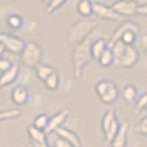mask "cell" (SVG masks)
<instances>
[{"mask_svg": "<svg viewBox=\"0 0 147 147\" xmlns=\"http://www.w3.org/2000/svg\"><path fill=\"white\" fill-rule=\"evenodd\" d=\"M114 54V64L113 66L117 68H132L137 64L140 59L138 51L134 46H129L123 44L121 41L117 42L113 47Z\"/></svg>", "mask_w": 147, "mask_h": 147, "instance_id": "1", "label": "cell"}, {"mask_svg": "<svg viewBox=\"0 0 147 147\" xmlns=\"http://www.w3.org/2000/svg\"><path fill=\"white\" fill-rule=\"evenodd\" d=\"M91 35L86 38L84 42L77 44L73 51V64H74V75L75 78L79 80L82 75L84 67L92 59L91 55Z\"/></svg>", "mask_w": 147, "mask_h": 147, "instance_id": "2", "label": "cell"}, {"mask_svg": "<svg viewBox=\"0 0 147 147\" xmlns=\"http://www.w3.org/2000/svg\"><path fill=\"white\" fill-rule=\"evenodd\" d=\"M97 25H98L97 21L92 19L86 18L80 20L70 28L69 33H68L69 41L76 45L84 42L86 38L90 36L92 31L97 28Z\"/></svg>", "mask_w": 147, "mask_h": 147, "instance_id": "3", "label": "cell"}, {"mask_svg": "<svg viewBox=\"0 0 147 147\" xmlns=\"http://www.w3.org/2000/svg\"><path fill=\"white\" fill-rule=\"evenodd\" d=\"M43 58V49L40 44L35 42H28L25 44V47L21 54L22 63L26 67L36 68Z\"/></svg>", "mask_w": 147, "mask_h": 147, "instance_id": "4", "label": "cell"}, {"mask_svg": "<svg viewBox=\"0 0 147 147\" xmlns=\"http://www.w3.org/2000/svg\"><path fill=\"white\" fill-rule=\"evenodd\" d=\"M0 44L13 54H22L25 47V42L20 37L9 34V33H0Z\"/></svg>", "mask_w": 147, "mask_h": 147, "instance_id": "5", "label": "cell"}, {"mask_svg": "<svg viewBox=\"0 0 147 147\" xmlns=\"http://www.w3.org/2000/svg\"><path fill=\"white\" fill-rule=\"evenodd\" d=\"M93 13L98 18L108 20V21H125V18L117 14L112 9V7H108L103 3H100V2L93 3Z\"/></svg>", "mask_w": 147, "mask_h": 147, "instance_id": "6", "label": "cell"}, {"mask_svg": "<svg viewBox=\"0 0 147 147\" xmlns=\"http://www.w3.org/2000/svg\"><path fill=\"white\" fill-rule=\"evenodd\" d=\"M112 9L120 14L123 18H127V17H133L136 14V10L138 5L135 1H122V0H117L112 5Z\"/></svg>", "mask_w": 147, "mask_h": 147, "instance_id": "7", "label": "cell"}, {"mask_svg": "<svg viewBox=\"0 0 147 147\" xmlns=\"http://www.w3.org/2000/svg\"><path fill=\"white\" fill-rule=\"evenodd\" d=\"M70 114V111L69 109H63L59 112H57L56 114H54L53 117H49V125L45 129V133L46 135H49L52 133H55L58 129H61V125L64 124V122L67 120V117Z\"/></svg>", "mask_w": 147, "mask_h": 147, "instance_id": "8", "label": "cell"}, {"mask_svg": "<svg viewBox=\"0 0 147 147\" xmlns=\"http://www.w3.org/2000/svg\"><path fill=\"white\" fill-rule=\"evenodd\" d=\"M138 29H140L138 25L136 24V23H134V22H132V21H125V22H123L122 24L120 25L117 30H115V32L112 34L110 41L108 42V47H109V49H112L117 42H120L122 35L126 32V31L135 30L138 32Z\"/></svg>", "mask_w": 147, "mask_h": 147, "instance_id": "9", "label": "cell"}, {"mask_svg": "<svg viewBox=\"0 0 147 147\" xmlns=\"http://www.w3.org/2000/svg\"><path fill=\"white\" fill-rule=\"evenodd\" d=\"M19 73H20V66L18 64H13L12 67L9 70L1 74L0 75V89H2V88H5V87L9 86L12 82H14L18 78Z\"/></svg>", "mask_w": 147, "mask_h": 147, "instance_id": "10", "label": "cell"}, {"mask_svg": "<svg viewBox=\"0 0 147 147\" xmlns=\"http://www.w3.org/2000/svg\"><path fill=\"white\" fill-rule=\"evenodd\" d=\"M11 99L17 105H24L29 100V89L24 85L16 86L11 93Z\"/></svg>", "mask_w": 147, "mask_h": 147, "instance_id": "11", "label": "cell"}, {"mask_svg": "<svg viewBox=\"0 0 147 147\" xmlns=\"http://www.w3.org/2000/svg\"><path fill=\"white\" fill-rule=\"evenodd\" d=\"M55 133L58 137H61V138L65 140L68 143H70L74 147H81V142H80L79 136L76 134L75 132H73L71 129L61 126V129H57Z\"/></svg>", "mask_w": 147, "mask_h": 147, "instance_id": "12", "label": "cell"}, {"mask_svg": "<svg viewBox=\"0 0 147 147\" xmlns=\"http://www.w3.org/2000/svg\"><path fill=\"white\" fill-rule=\"evenodd\" d=\"M127 132H129V124L127 122H122L119 133L111 143V147H125Z\"/></svg>", "mask_w": 147, "mask_h": 147, "instance_id": "13", "label": "cell"}, {"mask_svg": "<svg viewBox=\"0 0 147 147\" xmlns=\"http://www.w3.org/2000/svg\"><path fill=\"white\" fill-rule=\"evenodd\" d=\"M28 134L31 140L32 144H43L47 143V135L45 133V131L35 129L34 126H29L28 127Z\"/></svg>", "mask_w": 147, "mask_h": 147, "instance_id": "14", "label": "cell"}, {"mask_svg": "<svg viewBox=\"0 0 147 147\" xmlns=\"http://www.w3.org/2000/svg\"><path fill=\"white\" fill-rule=\"evenodd\" d=\"M117 98H119V90H117V87L115 86V84H114L113 81H110L107 91H105V93L100 98V100L105 104H112L117 101Z\"/></svg>", "mask_w": 147, "mask_h": 147, "instance_id": "15", "label": "cell"}, {"mask_svg": "<svg viewBox=\"0 0 147 147\" xmlns=\"http://www.w3.org/2000/svg\"><path fill=\"white\" fill-rule=\"evenodd\" d=\"M108 49V42L104 38H98L93 41L91 44V55L93 59L99 61L100 56L102 55L105 49Z\"/></svg>", "mask_w": 147, "mask_h": 147, "instance_id": "16", "label": "cell"}, {"mask_svg": "<svg viewBox=\"0 0 147 147\" xmlns=\"http://www.w3.org/2000/svg\"><path fill=\"white\" fill-rule=\"evenodd\" d=\"M77 11L85 19L89 18L93 14V3L90 0H79L77 3Z\"/></svg>", "mask_w": 147, "mask_h": 147, "instance_id": "17", "label": "cell"}, {"mask_svg": "<svg viewBox=\"0 0 147 147\" xmlns=\"http://www.w3.org/2000/svg\"><path fill=\"white\" fill-rule=\"evenodd\" d=\"M35 71H36L37 78L42 81L49 78L51 75H53L54 73H56V69L51 65H45V64H40L36 68H35Z\"/></svg>", "mask_w": 147, "mask_h": 147, "instance_id": "18", "label": "cell"}, {"mask_svg": "<svg viewBox=\"0 0 147 147\" xmlns=\"http://www.w3.org/2000/svg\"><path fill=\"white\" fill-rule=\"evenodd\" d=\"M115 120H117V117H115V110L114 109H110L109 111L105 112V114L102 117V121H101V129H102L103 134H105L108 132V129H110L112 123Z\"/></svg>", "mask_w": 147, "mask_h": 147, "instance_id": "19", "label": "cell"}, {"mask_svg": "<svg viewBox=\"0 0 147 147\" xmlns=\"http://www.w3.org/2000/svg\"><path fill=\"white\" fill-rule=\"evenodd\" d=\"M99 63L101 66L103 67H109V66H112L114 64V54H113V51L112 49H108L104 51L102 53V55L100 56L99 58Z\"/></svg>", "mask_w": 147, "mask_h": 147, "instance_id": "20", "label": "cell"}, {"mask_svg": "<svg viewBox=\"0 0 147 147\" xmlns=\"http://www.w3.org/2000/svg\"><path fill=\"white\" fill-rule=\"evenodd\" d=\"M136 96H137V90L133 85H127L124 87L122 91V97L125 100V102H127V103L134 102Z\"/></svg>", "mask_w": 147, "mask_h": 147, "instance_id": "21", "label": "cell"}, {"mask_svg": "<svg viewBox=\"0 0 147 147\" xmlns=\"http://www.w3.org/2000/svg\"><path fill=\"white\" fill-rule=\"evenodd\" d=\"M120 126H121V124L119 123V121H117V119L114 122L112 123L110 129H108V132L104 134V140H105V142H107L108 144H111L112 141L115 138V136H117V133H119V131H120Z\"/></svg>", "mask_w": 147, "mask_h": 147, "instance_id": "22", "label": "cell"}, {"mask_svg": "<svg viewBox=\"0 0 147 147\" xmlns=\"http://www.w3.org/2000/svg\"><path fill=\"white\" fill-rule=\"evenodd\" d=\"M49 117L46 114L42 113V114H38V115L34 117L32 126H34L37 129H41V131H45L46 127H47V125H49Z\"/></svg>", "mask_w": 147, "mask_h": 147, "instance_id": "23", "label": "cell"}, {"mask_svg": "<svg viewBox=\"0 0 147 147\" xmlns=\"http://www.w3.org/2000/svg\"><path fill=\"white\" fill-rule=\"evenodd\" d=\"M136 37H137V31L135 30H129L126 31L121 37V42L125 45H129V46H133V44L136 41Z\"/></svg>", "mask_w": 147, "mask_h": 147, "instance_id": "24", "label": "cell"}, {"mask_svg": "<svg viewBox=\"0 0 147 147\" xmlns=\"http://www.w3.org/2000/svg\"><path fill=\"white\" fill-rule=\"evenodd\" d=\"M21 115V111L18 109H10V110L0 111V122L7 120H13Z\"/></svg>", "mask_w": 147, "mask_h": 147, "instance_id": "25", "label": "cell"}, {"mask_svg": "<svg viewBox=\"0 0 147 147\" xmlns=\"http://www.w3.org/2000/svg\"><path fill=\"white\" fill-rule=\"evenodd\" d=\"M44 84L49 90H56L59 86V76H58L57 71L51 75L49 78L44 81Z\"/></svg>", "mask_w": 147, "mask_h": 147, "instance_id": "26", "label": "cell"}, {"mask_svg": "<svg viewBox=\"0 0 147 147\" xmlns=\"http://www.w3.org/2000/svg\"><path fill=\"white\" fill-rule=\"evenodd\" d=\"M7 21H8V24L10 28H12V29H20L21 26H22V23H23V20L22 18L18 16V14H11V16H9L8 19H7Z\"/></svg>", "mask_w": 147, "mask_h": 147, "instance_id": "27", "label": "cell"}, {"mask_svg": "<svg viewBox=\"0 0 147 147\" xmlns=\"http://www.w3.org/2000/svg\"><path fill=\"white\" fill-rule=\"evenodd\" d=\"M66 1H67V0H52L49 3V6H47V9H46L47 13H49V14H52L53 12H55L56 10L59 9Z\"/></svg>", "mask_w": 147, "mask_h": 147, "instance_id": "28", "label": "cell"}, {"mask_svg": "<svg viewBox=\"0 0 147 147\" xmlns=\"http://www.w3.org/2000/svg\"><path fill=\"white\" fill-rule=\"evenodd\" d=\"M147 105V92L144 93L141 98L137 100L136 102V109H135V113H140L142 110H144Z\"/></svg>", "mask_w": 147, "mask_h": 147, "instance_id": "29", "label": "cell"}, {"mask_svg": "<svg viewBox=\"0 0 147 147\" xmlns=\"http://www.w3.org/2000/svg\"><path fill=\"white\" fill-rule=\"evenodd\" d=\"M12 63L9 61L8 58H5V57H1L0 58V73H5L7 70H9L10 68L12 67Z\"/></svg>", "mask_w": 147, "mask_h": 147, "instance_id": "30", "label": "cell"}, {"mask_svg": "<svg viewBox=\"0 0 147 147\" xmlns=\"http://www.w3.org/2000/svg\"><path fill=\"white\" fill-rule=\"evenodd\" d=\"M54 147H74L70 143L66 142L65 140H63L61 137H56V140L54 141Z\"/></svg>", "mask_w": 147, "mask_h": 147, "instance_id": "31", "label": "cell"}, {"mask_svg": "<svg viewBox=\"0 0 147 147\" xmlns=\"http://www.w3.org/2000/svg\"><path fill=\"white\" fill-rule=\"evenodd\" d=\"M135 133L140 135H144L147 136V125H140V124H136L135 126Z\"/></svg>", "mask_w": 147, "mask_h": 147, "instance_id": "32", "label": "cell"}, {"mask_svg": "<svg viewBox=\"0 0 147 147\" xmlns=\"http://www.w3.org/2000/svg\"><path fill=\"white\" fill-rule=\"evenodd\" d=\"M136 14H141V16H146L147 17V3L138 5L137 10H136Z\"/></svg>", "mask_w": 147, "mask_h": 147, "instance_id": "33", "label": "cell"}, {"mask_svg": "<svg viewBox=\"0 0 147 147\" xmlns=\"http://www.w3.org/2000/svg\"><path fill=\"white\" fill-rule=\"evenodd\" d=\"M142 45H143L144 49L147 52V35H145V36L143 37V40H142Z\"/></svg>", "mask_w": 147, "mask_h": 147, "instance_id": "34", "label": "cell"}, {"mask_svg": "<svg viewBox=\"0 0 147 147\" xmlns=\"http://www.w3.org/2000/svg\"><path fill=\"white\" fill-rule=\"evenodd\" d=\"M31 144H32V143H31ZM32 145L34 147H51L47 143H43V144H32Z\"/></svg>", "mask_w": 147, "mask_h": 147, "instance_id": "35", "label": "cell"}, {"mask_svg": "<svg viewBox=\"0 0 147 147\" xmlns=\"http://www.w3.org/2000/svg\"><path fill=\"white\" fill-rule=\"evenodd\" d=\"M5 51H6V49H5V47H3V46L0 44V58L2 57V54H3V52H5Z\"/></svg>", "mask_w": 147, "mask_h": 147, "instance_id": "36", "label": "cell"}, {"mask_svg": "<svg viewBox=\"0 0 147 147\" xmlns=\"http://www.w3.org/2000/svg\"><path fill=\"white\" fill-rule=\"evenodd\" d=\"M42 1H43L44 3H46V5L49 6V2H51V1H52V0H42Z\"/></svg>", "mask_w": 147, "mask_h": 147, "instance_id": "37", "label": "cell"}, {"mask_svg": "<svg viewBox=\"0 0 147 147\" xmlns=\"http://www.w3.org/2000/svg\"><path fill=\"white\" fill-rule=\"evenodd\" d=\"M26 147H34V146H33V145H32V144H31V143H30V144H29V145H28V146H26Z\"/></svg>", "mask_w": 147, "mask_h": 147, "instance_id": "38", "label": "cell"}, {"mask_svg": "<svg viewBox=\"0 0 147 147\" xmlns=\"http://www.w3.org/2000/svg\"><path fill=\"white\" fill-rule=\"evenodd\" d=\"M122 1H134V0H122Z\"/></svg>", "mask_w": 147, "mask_h": 147, "instance_id": "39", "label": "cell"}, {"mask_svg": "<svg viewBox=\"0 0 147 147\" xmlns=\"http://www.w3.org/2000/svg\"><path fill=\"white\" fill-rule=\"evenodd\" d=\"M145 110H146V111H147V105H146V108H145Z\"/></svg>", "mask_w": 147, "mask_h": 147, "instance_id": "40", "label": "cell"}]
</instances>
